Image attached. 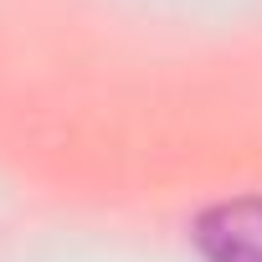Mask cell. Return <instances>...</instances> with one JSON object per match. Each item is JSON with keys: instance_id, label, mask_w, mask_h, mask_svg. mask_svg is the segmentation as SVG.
Listing matches in <instances>:
<instances>
[{"instance_id": "6da1fadb", "label": "cell", "mask_w": 262, "mask_h": 262, "mask_svg": "<svg viewBox=\"0 0 262 262\" xmlns=\"http://www.w3.org/2000/svg\"><path fill=\"white\" fill-rule=\"evenodd\" d=\"M190 242L206 262H262V195H221L201 206Z\"/></svg>"}]
</instances>
